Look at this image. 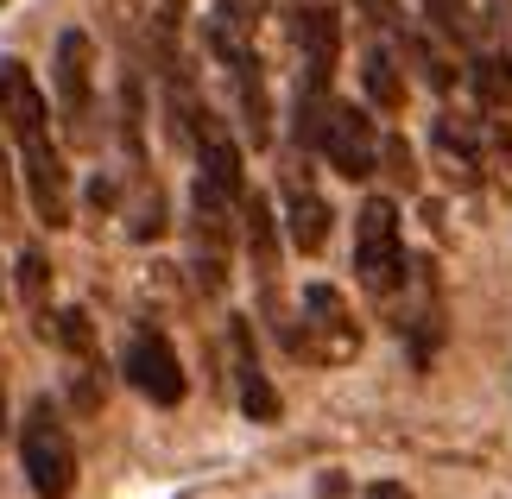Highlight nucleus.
Returning a JSON list of instances; mask_svg holds the SVG:
<instances>
[{
    "label": "nucleus",
    "instance_id": "1",
    "mask_svg": "<svg viewBox=\"0 0 512 499\" xmlns=\"http://www.w3.org/2000/svg\"><path fill=\"white\" fill-rule=\"evenodd\" d=\"M0 127L19 146V177H26V203L45 228H70V171L51 139V102L32 83L19 57H0Z\"/></svg>",
    "mask_w": 512,
    "mask_h": 499
},
{
    "label": "nucleus",
    "instance_id": "2",
    "mask_svg": "<svg viewBox=\"0 0 512 499\" xmlns=\"http://www.w3.org/2000/svg\"><path fill=\"white\" fill-rule=\"evenodd\" d=\"M19 468H26V487L38 499H70L76 493V443L70 424L51 398H32L26 424H19Z\"/></svg>",
    "mask_w": 512,
    "mask_h": 499
},
{
    "label": "nucleus",
    "instance_id": "3",
    "mask_svg": "<svg viewBox=\"0 0 512 499\" xmlns=\"http://www.w3.org/2000/svg\"><path fill=\"white\" fill-rule=\"evenodd\" d=\"M354 272L373 297H392L405 285V228L392 196H367L354 215Z\"/></svg>",
    "mask_w": 512,
    "mask_h": 499
},
{
    "label": "nucleus",
    "instance_id": "4",
    "mask_svg": "<svg viewBox=\"0 0 512 499\" xmlns=\"http://www.w3.org/2000/svg\"><path fill=\"white\" fill-rule=\"evenodd\" d=\"M234 209H241V196H228V190H215L209 177H196V190H190V266H196V285L209 297L228 291Z\"/></svg>",
    "mask_w": 512,
    "mask_h": 499
},
{
    "label": "nucleus",
    "instance_id": "5",
    "mask_svg": "<svg viewBox=\"0 0 512 499\" xmlns=\"http://www.w3.org/2000/svg\"><path fill=\"white\" fill-rule=\"evenodd\" d=\"M310 152H323L329 171H342L348 184H367L373 165H380V133H373L367 108L336 102V95H329L323 114H317V139H310Z\"/></svg>",
    "mask_w": 512,
    "mask_h": 499
},
{
    "label": "nucleus",
    "instance_id": "6",
    "mask_svg": "<svg viewBox=\"0 0 512 499\" xmlns=\"http://www.w3.org/2000/svg\"><path fill=\"white\" fill-rule=\"evenodd\" d=\"M51 95H57V114H64L70 139H95V45L83 26H70L57 38V57H51Z\"/></svg>",
    "mask_w": 512,
    "mask_h": 499
},
{
    "label": "nucleus",
    "instance_id": "7",
    "mask_svg": "<svg viewBox=\"0 0 512 499\" xmlns=\"http://www.w3.org/2000/svg\"><path fill=\"white\" fill-rule=\"evenodd\" d=\"M291 354H310V361H354V354H361V329H354V316H348L336 285L304 291V335L291 342Z\"/></svg>",
    "mask_w": 512,
    "mask_h": 499
},
{
    "label": "nucleus",
    "instance_id": "8",
    "mask_svg": "<svg viewBox=\"0 0 512 499\" xmlns=\"http://www.w3.org/2000/svg\"><path fill=\"white\" fill-rule=\"evenodd\" d=\"M121 373H127V386L152 398V405H184V392H190V379H184V361H177V348L165 342L159 329H140L127 342L121 354Z\"/></svg>",
    "mask_w": 512,
    "mask_h": 499
},
{
    "label": "nucleus",
    "instance_id": "9",
    "mask_svg": "<svg viewBox=\"0 0 512 499\" xmlns=\"http://www.w3.org/2000/svg\"><path fill=\"white\" fill-rule=\"evenodd\" d=\"M291 38H298V89H336V64H342V13L329 0H310L291 19Z\"/></svg>",
    "mask_w": 512,
    "mask_h": 499
},
{
    "label": "nucleus",
    "instance_id": "10",
    "mask_svg": "<svg viewBox=\"0 0 512 499\" xmlns=\"http://www.w3.org/2000/svg\"><path fill=\"white\" fill-rule=\"evenodd\" d=\"M228 354H234V392H241V411L253 417V424H272V417H279V392H272L260 354H253V329L241 323V316L228 323Z\"/></svg>",
    "mask_w": 512,
    "mask_h": 499
},
{
    "label": "nucleus",
    "instance_id": "11",
    "mask_svg": "<svg viewBox=\"0 0 512 499\" xmlns=\"http://www.w3.org/2000/svg\"><path fill=\"white\" fill-rule=\"evenodd\" d=\"M285 222H291V247H298V253H323V241H329V203L310 190L304 171L285 177Z\"/></svg>",
    "mask_w": 512,
    "mask_h": 499
},
{
    "label": "nucleus",
    "instance_id": "12",
    "mask_svg": "<svg viewBox=\"0 0 512 499\" xmlns=\"http://www.w3.org/2000/svg\"><path fill=\"white\" fill-rule=\"evenodd\" d=\"M241 222H247V253H253V278L266 285H279V222H272V203L266 196H241Z\"/></svg>",
    "mask_w": 512,
    "mask_h": 499
},
{
    "label": "nucleus",
    "instance_id": "13",
    "mask_svg": "<svg viewBox=\"0 0 512 499\" xmlns=\"http://www.w3.org/2000/svg\"><path fill=\"white\" fill-rule=\"evenodd\" d=\"M361 83H367V102H373V108H386V114L405 108V76H399V57H392L386 38H373V45H367V57H361Z\"/></svg>",
    "mask_w": 512,
    "mask_h": 499
},
{
    "label": "nucleus",
    "instance_id": "14",
    "mask_svg": "<svg viewBox=\"0 0 512 499\" xmlns=\"http://www.w3.org/2000/svg\"><path fill=\"white\" fill-rule=\"evenodd\" d=\"M13 285H19V304H26V316L38 323V335H45V323H51V259L38 247H26L19 266H13Z\"/></svg>",
    "mask_w": 512,
    "mask_h": 499
},
{
    "label": "nucleus",
    "instance_id": "15",
    "mask_svg": "<svg viewBox=\"0 0 512 499\" xmlns=\"http://www.w3.org/2000/svg\"><path fill=\"white\" fill-rule=\"evenodd\" d=\"M45 335L70 354L76 367H95V329H89V316H83V310H57L51 323H45Z\"/></svg>",
    "mask_w": 512,
    "mask_h": 499
},
{
    "label": "nucleus",
    "instance_id": "16",
    "mask_svg": "<svg viewBox=\"0 0 512 499\" xmlns=\"http://www.w3.org/2000/svg\"><path fill=\"white\" fill-rule=\"evenodd\" d=\"M380 152H386V165H392V184H418V171H411V152H405V139H380Z\"/></svg>",
    "mask_w": 512,
    "mask_h": 499
},
{
    "label": "nucleus",
    "instance_id": "17",
    "mask_svg": "<svg viewBox=\"0 0 512 499\" xmlns=\"http://www.w3.org/2000/svg\"><path fill=\"white\" fill-rule=\"evenodd\" d=\"M7 215H13V165H7V152H0V228H7Z\"/></svg>",
    "mask_w": 512,
    "mask_h": 499
},
{
    "label": "nucleus",
    "instance_id": "18",
    "mask_svg": "<svg viewBox=\"0 0 512 499\" xmlns=\"http://www.w3.org/2000/svg\"><path fill=\"white\" fill-rule=\"evenodd\" d=\"M367 499H411V493H405L399 481H373V487H367Z\"/></svg>",
    "mask_w": 512,
    "mask_h": 499
},
{
    "label": "nucleus",
    "instance_id": "19",
    "mask_svg": "<svg viewBox=\"0 0 512 499\" xmlns=\"http://www.w3.org/2000/svg\"><path fill=\"white\" fill-rule=\"evenodd\" d=\"M215 7H234V13H247V19H253V13H260V0H215Z\"/></svg>",
    "mask_w": 512,
    "mask_h": 499
},
{
    "label": "nucleus",
    "instance_id": "20",
    "mask_svg": "<svg viewBox=\"0 0 512 499\" xmlns=\"http://www.w3.org/2000/svg\"><path fill=\"white\" fill-rule=\"evenodd\" d=\"M0 430H7V392H0Z\"/></svg>",
    "mask_w": 512,
    "mask_h": 499
},
{
    "label": "nucleus",
    "instance_id": "21",
    "mask_svg": "<svg viewBox=\"0 0 512 499\" xmlns=\"http://www.w3.org/2000/svg\"><path fill=\"white\" fill-rule=\"evenodd\" d=\"M0 7H7V0H0Z\"/></svg>",
    "mask_w": 512,
    "mask_h": 499
}]
</instances>
